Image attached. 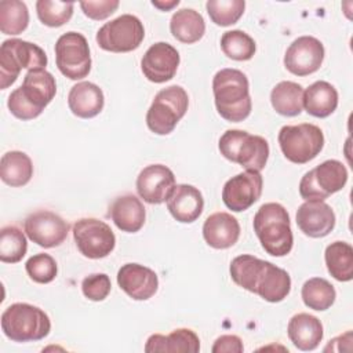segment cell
Listing matches in <instances>:
<instances>
[{
    "instance_id": "obj_9",
    "label": "cell",
    "mask_w": 353,
    "mask_h": 353,
    "mask_svg": "<svg viewBox=\"0 0 353 353\" xmlns=\"http://www.w3.org/2000/svg\"><path fill=\"white\" fill-rule=\"evenodd\" d=\"M279 145L287 160L305 164L321 152L324 135L320 127L310 123L284 125L279 131Z\"/></svg>"
},
{
    "instance_id": "obj_8",
    "label": "cell",
    "mask_w": 353,
    "mask_h": 353,
    "mask_svg": "<svg viewBox=\"0 0 353 353\" xmlns=\"http://www.w3.org/2000/svg\"><path fill=\"white\" fill-rule=\"evenodd\" d=\"M189 106L188 92L181 85H170L159 91L146 113L148 128L157 135L172 132Z\"/></svg>"
},
{
    "instance_id": "obj_19",
    "label": "cell",
    "mask_w": 353,
    "mask_h": 353,
    "mask_svg": "<svg viewBox=\"0 0 353 353\" xmlns=\"http://www.w3.org/2000/svg\"><path fill=\"white\" fill-rule=\"evenodd\" d=\"M119 287L135 301L152 298L159 287V279L154 270L139 263H125L117 272Z\"/></svg>"
},
{
    "instance_id": "obj_17",
    "label": "cell",
    "mask_w": 353,
    "mask_h": 353,
    "mask_svg": "<svg viewBox=\"0 0 353 353\" xmlns=\"http://www.w3.org/2000/svg\"><path fill=\"white\" fill-rule=\"evenodd\" d=\"M179 52L168 43L159 41L152 44L141 59V69L145 77L153 83L171 80L179 66Z\"/></svg>"
},
{
    "instance_id": "obj_20",
    "label": "cell",
    "mask_w": 353,
    "mask_h": 353,
    "mask_svg": "<svg viewBox=\"0 0 353 353\" xmlns=\"http://www.w3.org/2000/svg\"><path fill=\"white\" fill-rule=\"evenodd\" d=\"M296 225L309 237H324L335 226V214L323 200H307L296 211Z\"/></svg>"
},
{
    "instance_id": "obj_33",
    "label": "cell",
    "mask_w": 353,
    "mask_h": 353,
    "mask_svg": "<svg viewBox=\"0 0 353 353\" xmlns=\"http://www.w3.org/2000/svg\"><path fill=\"white\" fill-rule=\"evenodd\" d=\"M29 23V11L23 1H0V30L4 34H19Z\"/></svg>"
},
{
    "instance_id": "obj_10",
    "label": "cell",
    "mask_w": 353,
    "mask_h": 353,
    "mask_svg": "<svg viewBox=\"0 0 353 353\" xmlns=\"http://www.w3.org/2000/svg\"><path fill=\"white\" fill-rule=\"evenodd\" d=\"M347 182V170L338 160H325L307 171L299 182V194L307 200H324L339 192Z\"/></svg>"
},
{
    "instance_id": "obj_12",
    "label": "cell",
    "mask_w": 353,
    "mask_h": 353,
    "mask_svg": "<svg viewBox=\"0 0 353 353\" xmlns=\"http://www.w3.org/2000/svg\"><path fill=\"white\" fill-rule=\"evenodd\" d=\"M55 62L59 72L70 80L84 79L91 70L87 39L77 32H66L55 43Z\"/></svg>"
},
{
    "instance_id": "obj_6",
    "label": "cell",
    "mask_w": 353,
    "mask_h": 353,
    "mask_svg": "<svg viewBox=\"0 0 353 353\" xmlns=\"http://www.w3.org/2000/svg\"><path fill=\"white\" fill-rule=\"evenodd\" d=\"M47 55L41 47L21 39L4 40L0 47V87L6 90L19 76L22 69H46Z\"/></svg>"
},
{
    "instance_id": "obj_34",
    "label": "cell",
    "mask_w": 353,
    "mask_h": 353,
    "mask_svg": "<svg viewBox=\"0 0 353 353\" xmlns=\"http://www.w3.org/2000/svg\"><path fill=\"white\" fill-rule=\"evenodd\" d=\"M28 250V241L23 232L14 226L8 225L0 230V261L6 263L19 262Z\"/></svg>"
},
{
    "instance_id": "obj_32",
    "label": "cell",
    "mask_w": 353,
    "mask_h": 353,
    "mask_svg": "<svg viewBox=\"0 0 353 353\" xmlns=\"http://www.w3.org/2000/svg\"><path fill=\"white\" fill-rule=\"evenodd\" d=\"M302 301L303 303L313 310H327L330 309L336 298L334 285L321 277H313L305 281L302 285Z\"/></svg>"
},
{
    "instance_id": "obj_13",
    "label": "cell",
    "mask_w": 353,
    "mask_h": 353,
    "mask_svg": "<svg viewBox=\"0 0 353 353\" xmlns=\"http://www.w3.org/2000/svg\"><path fill=\"white\" fill-rule=\"evenodd\" d=\"M73 239L79 251L90 259L108 256L116 245V237L110 226L97 218L76 221L73 225Z\"/></svg>"
},
{
    "instance_id": "obj_23",
    "label": "cell",
    "mask_w": 353,
    "mask_h": 353,
    "mask_svg": "<svg viewBox=\"0 0 353 353\" xmlns=\"http://www.w3.org/2000/svg\"><path fill=\"white\" fill-rule=\"evenodd\" d=\"M105 98L102 90L91 81H80L74 84L68 95V106L70 112L81 119H91L103 109Z\"/></svg>"
},
{
    "instance_id": "obj_28",
    "label": "cell",
    "mask_w": 353,
    "mask_h": 353,
    "mask_svg": "<svg viewBox=\"0 0 353 353\" xmlns=\"http://www.w3.org/2000/svg\"><path fill=\"white\" fill-rule=\"evenodd\" d=\"M170 30L178 41L192 44L204 36L205 22L201 14L193 8H182L172 14Z\"/></svg>"
},
{
    "instance_id": "obj_40",
    "label": "cell",
    "mask_w": 353,
    "mask_h": 353,
    "mask_svg": "<svg viewBox=\"0 0 353 353\" xmlns=\"http://www.w3.org/2000/svg\"><path fill=\"white\" fill-rule=\"evenodd\" d=\"M119 0H99V1H81L80 7L85 17L94 19V21H102L106 19L109 15H112L117 7Z\"/></svg>"
},
{
    "instance_id": "obj_30",
    "label": "cell",
    "mask_w": 353,
    "mask_h": 353,
    "mask_svg": "<svg viewBox=\"0 0 353 353\" xmlns=\"http://www.w3.org/2000/svg\"><path fill=\"white\" fill-rule=\"evenodd\" d=\"M270 102L279 114L298 116L303 109V87L294 81H280L270 92Z\"/></svg>"
},
{
    "instance_id": "obj_37",
    "label": "cell",
    "mask_w": 353,
    "mask_h": 353,
    "mask_svg": "<svg viewBox=\"0 0 353 353\" xmlns=\"http://www.w3.org/2000/svg\"><path fill=\"white\" fill-rule=\"evenodd\" d=\"M74 4L72 1H51L39 0L36 3L37 17L41 23L50 28H59L69 22L73 15Z\"/></svg>"
},
{
    "instance_id": "obj_3",
    "label": "cell",
    "mask_w": 353,
    "mask_h": 353,
    "mask_svg": "<svg viewBox=\"0 0 353 353\" xmlns=\"http://www.w3.org/2000/svg\"><path fill=\"white\" fill-rule=\"evenodd\" d=\"M57 83L46 69L29 70L22 85L15 88L7 101V106L17 119L32 120L41 114L44 108L54 99Z\"/></svg>"
},
{
    "instance_id": "obj_39",
    "label": "cell",
    "mask_w": 353,
    "mask_h": 353,
    "mask_svg": "<svg viewBox=\"0 0 353 353\" xmlns=\"http://www.w3.org/2000/svg\"><path fill=\"white\" fill-rule=\"evenodd\" d=\"M110 288H112L110 279L105 273L90 274L81 281V291L84 296L95 302L103 301L109 295Z\"/></svg>"
},
{
    "instance_id": "obj_31",
    "label": "cell",
    "mask_w": 353,
    "mask_h": 353,
    "mask_svg": "<svg viewBox=\"0 0 353 353\" xmlns=\"http://www.w3.org/2000/svg\"><path fill=\"white\" fill-rule=\"evenodd\" d=\"M328 273L338 281L353 279V248L346 241H334L324 254Z\"/></svg>"
},
{
    "instance_id": "obj_41",
    "label": "cell",
    "mask_w": 353,
    "mask_h": 353,
    "mask_svg": "<svg viewBox=\"0 0 353 353\" xmlns=\"http://www.w3.org/2000/svg\"><path fill=\"white\" fill-rule=\"evenodd\" d=\"M211 350L212 353H241L244 346L237 335H222L214 342Z\"/></svg>"
},
{
    "instance_id": "obj_27",
    "label": "cell",
    "mask_w": 353,
    "mask_h": 353,
    "mask_svg": "<svg viewBox=\"0 0 353 353\" xmlns=\"http://www.w3.org/2000/svg\"><path fill=\"white\" fill-rule=\"evenodd\" d=\"M338 106V92L332 84L324 80L314 81L303 91V108L314 117H328Z\"/></svg>"
},
{
    "instance_id": "obj_42",
    "label": "cell",
    "mask_w": 353,
    "mask_h": 353,
    "mask_svg": "<svg viewBox=\"0 0 353 353\" xmlns=\"http://www.w3.org/2000/svg\"><path fill=\"white\" fill-rule=\"evenodd\" d=\"M152 4L154 6V7H157V8H160L161 11H168V10H171L172 7H175V6H178L179 4V0H172V1H152Z\"/></svg>"
},
{
    "instance_id": "obj_26",
    "label": "cell",
    "mask_w": 353,
    "mask_h": 353,
    "mask_svg": "<svg viewBox=\"0 0 353 353\" xmlns=\"http://www.w3.org/2000/svg\"><path fill=\"white\" fill-rule=\"evenodd\" d=\"M200 350V339L194 331L189 328L174 330L168 335L153 334L148 338L145 352H188L197 353Z\"/></svg>"
},
{
    "instance_id": "obj_18",
    "label": "cell",
    "mask_w": 353,
    "mask_h": 353,
    "mask_svg": "<svg viewBox=\"0 0 353 353\" xmlns=\"http://www.w3.org/2000/svg\"><path fill=\"white\" fill-rule=\"evenodd\" d=\"M174 186V172L163 164H150L145 167L137 178V192L139 197L149 204H161L167 201Z\"/></svg>"
},
{
    "instance_id": "obj_16",
    "label": "cell",
    "mask_w": 353,
    "mask_h": 353,
    "mask_svg": "<svg viewBox=\"0 0 353 353\" xmlns=\"http://www.w3.org/2000/svg\"><path fill=\"white\" fill-rule=\"evenodd\" d=\"M324 59V46L313 36L295 39L285 51L284 66L295 76H307L317 72Z\"/></svg>"
},
{
    "instance_id": "obj_14",
    "label": "cell",
    "mask_w": 353,
    "mask_h": 353,
    "mask_svg": "<svg viewBox=\"0 0 353 353\" xmlns=\"http://www.w3.org/2000/svg\"><path fill=\"white\" fill-rule=\"evenodd\" d=\"M26 236L43 248L61 245L69 233V223L58 214L48 210L32 212L23 222Z\"/></svg>"
},
{
    "instance_id": "obj_29",
    "label": "cell",
    "mask_w": 353,
    "mask_h": 353,
    "mask_svg": "<svg viewBox=\"0 0 353 353\" xmlns=\"http://www.w3.org/2000/svg\"><path fill=\"white\" fill-rule=\"evenodd\" d=\"M0 176L4 183L12 188L26 185L33 176L30 157L19 150L4 153L0 160Z\"/></svg>"
},
{
    "instance_id": "obj_1",
    "label": "cell",
    "mask_w": 353,
    "mask_h": 353,
    "mask_svg": "<svg viewBox=\"0 0 353 353\" xmlns=\"http://www.w3.org/2000/svg\"><path fill=\"white\" fill-rule=\"evenodd\" d=\"M229 272L239 287L272 303L281 302L291 291V277L284 269L254 255L236 256Z\"/></svg>"
},
{
    "instance_id": "obj_4",
    "label": "cell",
    "mask_w": 353,
    "mask_h": 353,
    "mask_svg": "<svg viewBox=\"0 0 353 353\" xmlns=\"http://www.w3.org/2000/svg\"><path fill=\"white\" fill-rule=\"evenodd\" d=\"M254 232L262 248L273 256L290 254L294 244L290 215L279 203H265L254 216Z\"/></svg>"
},
{
    "instance_id": "obj_15",
    "label": "cell",
    "mask_w": 353,
    "mask_h": 353,
    "mask_svg": "<svg viewBox=\"0 0 353 353\" xmlns=\"http://www.w3.org/2000/svg\"><path fill=\"white\" fill-rule=\"evenodd\" d=\"M262 185L263 179L259 171L245 170L226 181L222 189V200L234 212L245 211L261 197Z\"/></svg>"
},
{
    "instance_id": "obj_7",
    "label": "cell",
    "mask_w": 353,
    "mask_h": 353,
    "mask_svg": "<svg viewBox=\"0 0 353 353\" xmlns=\"http://www.w3.org/2000/svg\"><path fill=\"white\" fill-rule=\"evenodd\" d=\"M218 148L225 159L240 164L245 170H263L269 157L268 141L243 130H228L223 132Z\"/></svg>"
},
{
    "instance_id": "obj_38",
    "label": "cell",
    "mask_w": 353,
    "mask_h": 353,
    "mask_svg": "<svg viewBox=\"0 0 353 353\" xmlns=\"http://www.w3.org/2000/svg\"><path fill=\"white\" fill-rule=\"evenodd\" d=\"M25 269L28 276L39 284L51 283L58 272L55 259L48 254H36L30 256L25 263Z\"/></svg>"
},
{
    "instance_id": "obj_5",
    "label": "cell",
    "mask_w": 353,
    "mask_h": 353,
    "mask_svg": "<svg viewBox=\"0 0 353 353\" xmlns=\"http://www.w3.org/2000/svg\"><path fill=\"white\" fill-rule=\"evenodd\" d=\"M1 330L14 342L40 341L50 334L51 321L40 307L18 302L3 312Z\"/></svg>"
},
{
    "instance_id": "obj_35",
    "label": "cell",
    "mask_w": 353,
    "mask_h": 353,
    "mask_svg": "<svg viewBox=\"0 0 353 353\" xmlns=\"http://www.w3.org/2000/svg\"><path fill=\"white\" fill-rule=\"evenodd\" d=\"M223 54L234 61H248L254 57L256 46L254 39L243 30H228L221 37Z\"/></svg>"
},
{
    "instance_id": "obj_24",
    "label": "cell",
    "mask_w": 353,
    "mask_h": 353,
    "mask_svg": "<svg viewBox=\"0 0 353 353\" xmlns=\"http://www.w3.org/2000/svg\"><path fill=\"white\" fill-rule=\"evenodd\" d=\"M290 341L295 347L303 352L314 350L323 339L321 321L309 313H298L291 317L287 327Z\"/></svg>"
},
{
    "instance_id": "obj_11",
    "label": "cell",
    "mask_w": 353,
    "mask_h": 353,
    "mask_svg": "<svg viewBox=\"0 0 353 353\" xmlns=\"http://www.w3.org/2000/svg\"><path fill=\"white\" fill-rule=\"evenodd\" d=\"M145 37V29L139 18L123 14L99 28L98 46L110 52H130L137 50Z\"/></svg>"
},
{
    "instance_id": "obj_36",
    "label": "cell",
    "mask_w": 353,
    "mask_h": 353,
    "mask_svg": "<svg viewBox=\"0 0 353 353\" xmlns=\"http://www.w3.org/2000/svg\"><path fill=\"white\" fill-rule=\"evenodd\" d=\"M211 21L218 26L236 23L244 12V0H208L205 4Z\"/></svg>"
},
{
    "instance_id": "obj_25",
    "label": "cell",
    "mask_w": 353,
    "mask_h": 353,
    "mask_svg": "<svg viewBox=\"0 0 353 353\" xmlns=\"http://www.w3.org/2000/svg\"><path fill=\"white\" fill-rule=\"evenodd\" d=\"M109 216L121 232L135 233L143 226L146 212L142 201L137 196L123 194L112 203Z\"/></svg>"
},
{
    "instance_id": "obj_2",
    "label": "cell",
    "mask_w": 353,
    "mask_h": 353,
    "mask_svg": "<svg viewBox=\"0 0 353 353\" xmlns=\"http://www.w3.org/2000/svg\"><path fill=\"white\" fill-rule=\"evenodd\" d=\"M215 106L221 117L239 123L245 120L252 108L247 76L239 69H221L212 79Z\"/></svg>"
},
{
    "instance_id": "obj_22",
    "label": "cell",
    "mask_w": 353,
    "mask_h": 353,
    "mask_svg": "<svg viewBox=\"0 0 353 353\" xmlns=\"http://www.w3.org/2000/svg\"><path fill=\"white\" fill-rule=\"evenodd\" d=\"M203 237L212 248H229L234 245L240 237L239 221L228 212H214L204 221Z\"/></svg>"
},
{
    "instance_id": "obj_21",
    "label": "cell",
    "mask_w": 353,
    "mask_h": 353,
    "mask_svg": "<svg viewBox=\"0 0 353 353\" xmlns=\"http://www.w3.org/2000/svg\"><path fill=\"white\" fill-rule=\"evenodd\" d=\"M167 208L170 214L182 223L194 222L203 212L204 199L201 192L193 185H175L167 199Z\"/></svg>"
}]
</instances>
